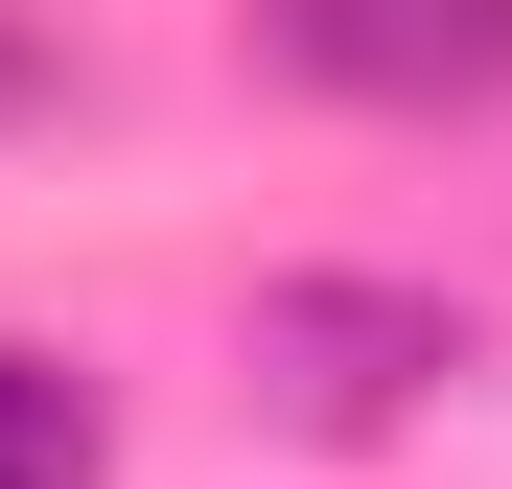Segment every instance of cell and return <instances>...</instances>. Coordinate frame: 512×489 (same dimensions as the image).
<instances>
[{
    "label": "cell",
    "instance_id": "2",
    "mask_svg": "<svg viewBox=\"0 0 512 489\" xmlns=\"http://www.w3.org/2000/svg\"><path fill=\"white\" fill-rule=\"evenodd\" d=\"M256 70L350 117H489L512 94V0H256Z\"/></svg>",
    "mask_w": 512,
    "mask_h": 489
},
{
    "label": "cell",
    "instance_id": "3",
    "mask_svg": "<svg viewBox=\"0 0 512 489\" xmlns=\"http://www.w3.org/2000/svg\"><path fill=\"white\" fill-rule=\"evenodd\" d=\"M94 466H117L94 373H70V350H0V489H94Z\"/></svg>",
    "mask_w": 512,
    "mask_h": 489
},
{
    "label": "cell",
    "instance_id": "1",
    "mask_svg": "<svg viewBox=\"0 0 512 489\" xmlns=\"http://www.w3.org/2000/svg\"><path fill=\"white\" fill-rule=\"evenodd\" d=\"M443 373H466V303L443 280H256V396H280L303 443H373Z\"/></svg>",
    "mask_w": 512,
    "mask_h": 489
}]
</instances>
